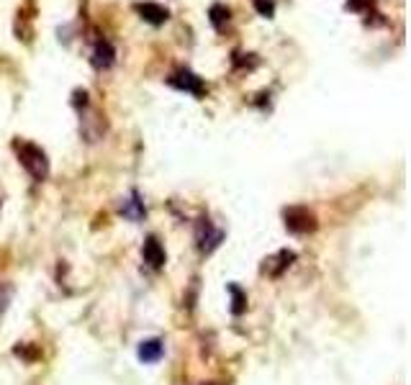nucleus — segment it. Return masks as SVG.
Segmentation results:
<instances>
[{
  "label": "nucleus",
  "instance_id": "1",
  "mask_svg": "<svg viewBox=\"0 0 411 385\" xmlns=\"http://www.w3.org/2000/svg\"><path fill=\"white\" fill-rule=\"evenodd\" d=\"M19 160L23 164V170L34 177V180H47L49 175V160H47V152L41 146L31 144V142H21L19 144Z\"/></svg>",
  "mask_w": 411,
  "mask_h": 385
},
{
  "label": "nucleus",
  "instance_id": "2",
  "mask_svg": "<svg viewBox=\"0 0 411 385\" xmlns=\"http://www.w3.org/2000/svg\"><path fill=\"white\" fill-rule=\"evenodd\" d=\"M285 226L293 234H311L316 229V216H313L309 208H301V206H293V208H285L283 213Z\"/></svg>",
  "mask_w": 411,
  "mask_h": 385
},
{
  "label": "nucleus",
  "instance_id": "3",
  "mask_svg": "<svg viewBox=\"0 0 411 385\" xmlns=\"http://www.w3.org/2000/svg\"><path fill=\"white\" fill-rule=\"evenodd\" d=\"M167 82H170L173 87H177V90H186V93H190V96H203L206 93L203 80H201L198 75H193L190 69H177Z\"/></svg>",
  "mask_w": 411,
  "mask_h": 385
},
{
  "label": "nucleus",
  "instance_id": "4",
  "mask_svg": "<svg viewBox=\"0 0 411 385\" xmlns=\"http://www.w3.org/2000/svg\"><path fill=\"white\" fill-rule=\"evenodd\" d=\"M221 239H224V234L214 229L208 219H201V223H198V247H201V252H206V254L214 252L221 244Z\"/></svg>",
  "mask_w": 411,
  "mask_h": 385
},
{
  "label": "nucleus",
  "instance_id": "5",
  "mask_svg": "<svg viewBox=\"0 0 411 385\" xmlns=\"http://www.w3.org/2000/svg\"><path fill=\"white\" fill-rule=\"evenodd\" d=\"M134 8H137L139 16L147 21V23H152V26H162V23L170 19V10L157 6V3H137Z\"/></svg>",
  "mask_w": 411,
  "mask_h": 385
},
{
  "label": "nucleus",
  "instance_id": "6",
  "mask_svg": "<svg viewBox=\"0 0 411 385\" xmlns=\"http://www.w3.org/2000/svg\"><path fill=\"white\" fill-rule=\"evenodd\" d=\"M90 62H93V67L96 69H108L113 62H116V49L111 47V41L103 38V41H98L96 49H93V59H90Z\"/></svg>",
  "mask_w": 411,
  "mask_h": 385
},
{
  "label": "nucleus",
  "instance_id": "7",
  "mask_svg": "<svg viewBox=\"0 0 411 385\" xmlns=\"http://www.w3.org/2000/svg\"><path fill=\"white\" fill-rule=\"evenodd\" d=\"M142 254H144V262H147L149 267L159 270L162 265H165V250H162V244L157 241V236H149V239L144 241Z\"/></svg>",
  "mask_w": 411,
  "mask_h": 385
},
{
  "label": "nucleus",
  "instance_id": "8",
  "mask_svg": "<svg viewBox=\"0 0 411 385\" xmlns=\"http://www.w3.org/2000/svg\"><path fill=\"white\" fill-rule=\"evenodd\" d=\"M137 355L142 362H157L159 357L165 355V342H162V339H144V342L139 344Z\"/></svg>",
  "mask_w": 411,
  "mask_h": 385
},
{
  "label": "nucleus",
  "instance_id": "9",
  "mask_svg": "<svg viewBox=\"0 0 411 385\" xmlns=\"http://www.w3.org/2000/svg\"><path fill=\"white\" fill-rule=\"evenodd\" d=\"M121 213L126 216V219H131V221H142L144 219V203H142V198H139L137 192H131L126 201L121 203Z\"/></svg>",
  "mask_w": 411,
  "mask_h": 385
},
{
  "label": "nucleus",
  "instance_id": "10",
  "mask_svg": "<svg viewBox=\"0 0 411 385\" xmlns=\"http://www.w3.org/2000/svg\"><path fill=\"white\" fill-rule=\"evenodd\" d=\"M208 16H211V23H214L216 29H224V23H229V8L226 6H221V3H216V6H211V10H208Z\"/></svg>",
  "mask_w": 411,
  "mask_h": 385
},
{
  "label": "nucleus",
  "instance_id": "11",
  "mask_svg": "<svg viewBox=\"0 0 411 385\" xmlns=\"http://www.w3.org/2000/svg\"><path fill=\"white\" fill-rule=\"evenodd\" d=\"M255 8L260 16H265V19H270L275 13V0H255Z\"/></svg>",
  "mask_w": 411,
  "mask_h": 385
},
{
  "label": "nucleus",
  "instance_id": "12",
  "mask_svg": "<svg viewBox=\"0 0 411 385\" xmlns=\"http://www.w3.org/2000/svg\"><path fill=\"white\" fill-rule=\"evenodd\" d=\"M10 296H13V290H10V285H5V283H0V316H3V314H5V308H8Z\"/></svg>",
  "mask_w": 411,
  "mask_h": 385
},
{
  "label": "nucleus",
  "instance_id": "13",
  "mask_svg": "<svg viewBox=\"0 0 411 385\" xmlns=\"http://www.w3.org/2000/svg\"><path fill=\"white\" fill-rule=\"evenodd\" d=\"M229 293H232V296H234V306H232V311H234L236 316H239V314H242V311H245V296H242V290H239V288H234V285H232V288H229Z\"/></svg>",
  "mask_w": 411,
  "mask_h": 385
},
{
  "label": "nucleus",
  "instance_id": "14",
  "mask_svg": "<svg viewBox=\"0 0 411 385\" xmlns=\"http://www.w3.org/2000/svg\"><path fill=\"white\" fill-rule=\"evenodd\" d=\"M368 6H373V0H347V8L357 10V13H360V10H365Z\"/></svg>",
  "mask_w": 411,
  "mask_h": 385
}]
</instances>
